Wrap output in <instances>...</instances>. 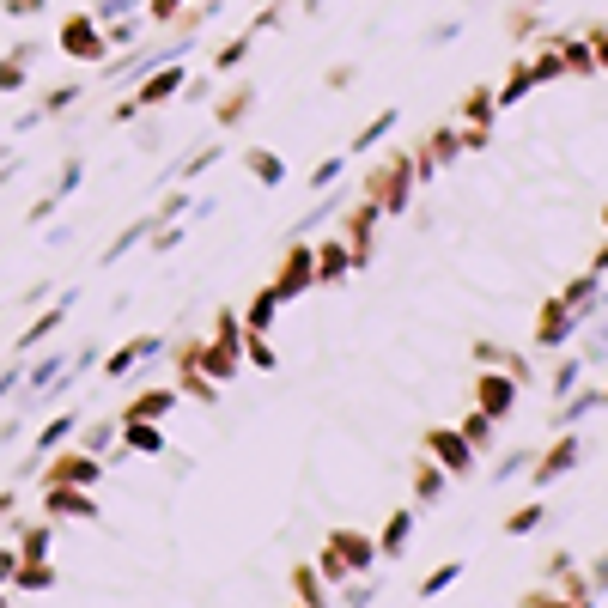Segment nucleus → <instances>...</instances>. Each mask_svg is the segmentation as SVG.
Returning <instances> with one entry per match:
<instances>
[{
    "label": "nucleus",
    "instance_id": "1",
    "mask_svg": "<svg viewBox=\"0 0 608 608\" xmlns=\"http://www.w3.org/2000/svg\"><path fill=\"white\" fill-rule=\"evenodd\" d=\"M572 463H578V444H572V438H560V444L548 450V463L536 469V481H554V475H566Z\"/></svg>",
    "mask_w": 608,
    "mask_h": 608
},
{
    "label": "nucleus",
    "instance_id": "2",
    "mask_svg": "<svg viewBox=\"0 0 608 608\" xmlns=\"http://www.w3.org/2000/svg\"><path fill=\"white\" fill-rule=\"evenodd\" d=\"M432 450L444 456L450 469H469V438H450V432H438V438H432Z\"/></svg>",
    "mask_w": 608,
    "mask_h": 608
},
{
    "label": "nucleus",
    "instance_id": "3",
    "mask_svg": "<svg viewBox=\"0 0 608 608\" xmlns=\"http://www.w3.org/2000/svg\"><path fill=\"white\" fill-rule=\"evenodd\" d=\"M481 402H487V414L499 420V414L511 408V384H505V377H487V384H481Z\"/></svg>",
    "mask_w": 608,
    "mask_h": 608
},
{
    "label": "nucleus",
    "instance_id": "4",
    "mask_svg": "<svg viewBox=\"0 0 608 608\" xmlns=\"http://www.w3.org/2000/svg\"><path fill=\"white\" fill-rule=\"evenodd\" d=\"M456 572H463V566H444V572H432V578H426V596H438V590H444V584H450Z\"/></svg>",
    "mask_w": 608,
    "mask_h": 608
},
{
    "label": "nucleus",
    "instance_id": "5",
    "mask_svg": "<svg viewBox=\"0 0 608 608\" xmlns=\"http://www.w3.org/2000/svg\"><path fill=\"white\" fill-rule=\"evenodd\" d=\"M596 55H602V67H608V37H596Z\"/></svg>",
    "mask_w": 608,
    "mask_h": 608
},
{
    "label": "nucleus",
    "instance_id": "6",
    "mask_svg": "<svg viewBox=\"0 0 608 608\" xmlns=\"http://www.w3.org/2000/svg\"><path fill=\"white\" fill-rule=\"evenodd\" d=\"M602 402H608V390H602Z\"/></svg>",
    "mask_w": 608,
    "mask_h": 608
}]
</instances>
